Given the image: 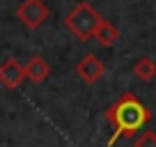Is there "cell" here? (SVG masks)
Here are the masks:
<instances>
[{
    "instance_id": "obj_6",
    "label": "cell",
    "mask_w": 156,
    "mask_h": 147,
    "mask_svg": "<svg viewBox=\"0 0 156 147\" xmlns=\"http://www.w3.org/2000/svg\"><path fill=\"white\" fill-rule=\"evenodd\" d=\"M23 74H25V81L39 85L51 76V64L46 62L41 55H32V58L23 64Z\"/></svg>"
},
{
    "instance_id": "obj_5",
    "label": "cell",
    "mask_w": 156,
    "mask_h": 147,
    "mask_svg": "<svg viewBox=\"0 0 156 147\" xmlns=\"http://www.w3.org/2000/svg\"><path fill=\"white\" fill-rule=\"evenodd\" d=\"M25 81L23 74V64L16 58H7L5 62L0 64V85L7 90H19Z\"/></svg>"
},
{
    "instance_id": "obj_8",
    "label": "cell",
    "mask_w": 156,
    "mask_h": 147,
    "mask_svg": "<svg viewBox=\"0 0 156 147\" xmlns=\"http://www.w3.org/2000/svg\"><path fill=\"white\" fill-rule=\"evenodd\" d=\"M133 76H138V81H142V83H149V81L156 78V62L151 58H138L136 62H133Z\"/></svg>"
},
{
    "instance_id": "obj_2",
    "label": "cell",
    "mask_w": 156,
    "mask_h": 147,
    "mask_svg": "<svg viewBox=\"0 0 156 147\" xmlns=\"http://www.w3.org/2000/svg\"><path fill=\"white\" fill-rule=\"evenodd\" d=\"M101 19L103 16L99 14L90 2L83 0V2H78V5L64 16V28H67L76 39L90 41L92 34H94V30H97V25L101 23Z\"/></svg>"
},
{
    "instance_id": "obj_9",
    "label": "cell",
    "mask_w": 156,
    "mask_h": 147,
    "mask_svg": "<svg viewBox=\"0 0 156 147\" xmlns=\"http://www.w3.org/2000/svg\"><path fill=\"white\" fill-rule=\"evenodd\" d=\"M133 147H156V131H142L136 138Z\"/></svg>"
},
{
    "instance_id": "obj_4",
    "label": "cell",
    "mask_w": 156,
    "mask_h": 147,
    "mask_svg": "<svg viewBox=\"0 0 156 147\" xmlns=\"http://www.w3.org/2000/svg\"><path fill=\"white\" fill-rule=\"evenodd\" d=\"M76 74H78V76H80L87 85H94L97 81L103 78V74H106V64H103L94 53H87V55H83V58L78 60Z\"/></svg>"
},
{
    "instance_id": "obj_3",
    "label": "cell",
    "mask_w": 156,
    "mask_h": 147,
    "mask_svg": "<svg viewBox=\"0 0 156 147\" xmlns=\"http://www.w3.org/2000/svg\"><path fill=\"white\" fill-rule=\"evenodd\" d=\"M51 9L44 0H23L19 7H16V19L25 25L28 30H37L48 21Z\"/></svg>"
},
{
    "instance_id": "obj_7",
    "label": "cell",
    "mask_w": 156,
    "mask_h": 147,
    "mask_svg": "<svg viewBox=\"0 0 156 147\" xmlns=\"http://www.w3.org/2000/svg\"><path fill=\"white\" fill-rule=\"evenodd\" d=\"M94 39L99 41L101 46H112V44H117V39H119V28H117L112 21H108V19H101V23L97 25V30H94V34H92Z\"/></svg>"
},
{
    "instance_id": "obj_1",
    "label": "cell",
    "mask_w": 156,
    "mask_h": 147,
    "mask_svg": "<svg viewBox=\"0 0 156 147\" xmlns=\"http://www.w3.org/2000/svg\"><path fill=\"white\" fill-rule=\"evenodd\" d=\"M151 120L149 108L140 101L133 92H124L119 99L112 101L106 110V122L112 127V136L106 145L112 147L119 138H133L138 131L145 129V124Z\"/></svg>"
}]
</instances>
